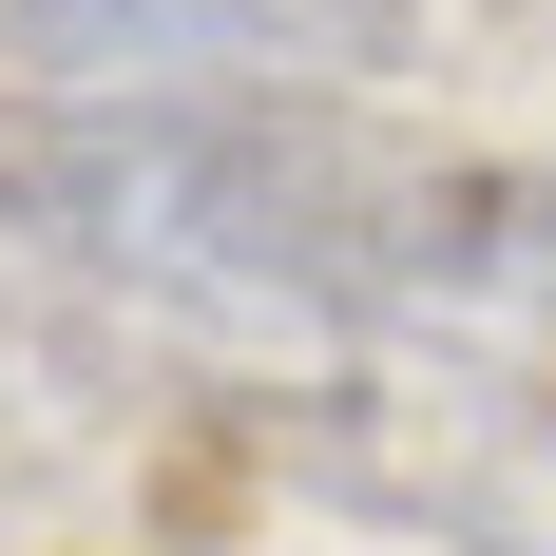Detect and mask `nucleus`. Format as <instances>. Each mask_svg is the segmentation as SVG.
<instances>
[{
	"label": "nucleus",
	"instance_id": "1",
	"mask_svg": "<svg viewBox=\"0 0 556 556\" xmlns=\"http://www.w3.org/2000/svg\"><path fill=\"white\" fill-rule=\"evenodd\" d=\"M0 250L230 345H327V327H422L500 288V154L384 135L288 77L0 97Z\"/></svg>",
	"mask_w": 556,
	"mask_h": 556
},
{
	"label": "nucleus",
	"instance_id": "2",
	"mask_svg": "<svg viewBox=\"0 0 556 556\" xmlns=\"http://www.w3.org/2000/svg\"><path fill=\"white\" fill-rule=\"evenodd\" d=\"M230 422L269 460H307V480H345V500L460 538V556H556V460L518 442V403L442 384V365H384V327H327V345H288V365H230Z\"/></svg>",
	"mask_w": 556,
	"mask_h": 556
},
{
	"label": "nucleus",
	"instance_id": "3",
	"mask_svg": "<svg viewBox=\"0 0 556 556\" xmlns=\"http://www.w3.org/2000/svg\"><path fill=\"white\" fill-rule=\"evenodd\" d=\"M0 97H135V77H403L422 0H0Z\"/></svg>",
	"mask_w": 556,
	"mask_h": 556
},
{
	"label": "nucleus",
	"instance_id": "4",
	"mask_svg": "<svg viewBox=\"0 0 556 556\" xmlns=\"http://www.w3.org/2000/svg\"><path fill=\"white\" fill-rule=\"evenodd\" d=\"M115 442V345H77L39 288H0V500L20 480H77Z\"/></svg>",
	"mask_w": 556,
	"mask_h": 556
},
{
	"label": "nucleus",
	"instance_id": "5",
	"mask_svg": "<svg viewBox=\"0 0 556 556\" xmlns=\"http://www.w3.org/2000/svg\"><path fill=\"white\" fill-rule=\"evenodd\" d=\"M500 288H556V154L500 173Z\"/></svg>",
	"mask_w": 556,
	"mask_h": 556
}]
</instances>
